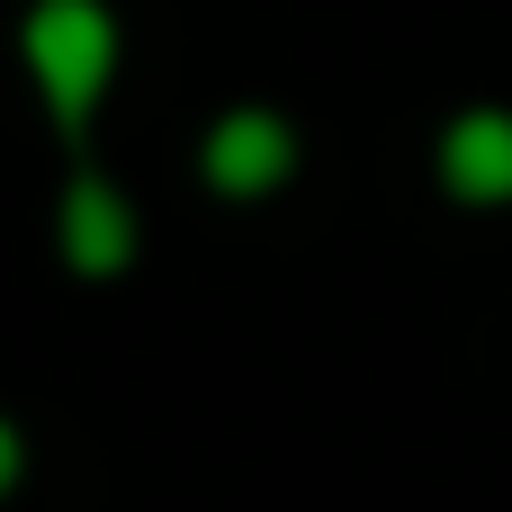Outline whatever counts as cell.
I'll use <instances>...</instances> for the list:
<instances>
[{"label": "cell", "mask_w": 512, "mask_h": 512, "mask_svg": "<svg viewBox=\"0 0 512 512\" xmlns=\"http://www.w3.org/2000/svg\"><path fill=\"white\" fill-rule=\"evenodd\" d=\"M27 72L63 126H81L117 72V18L99 0H36L27 9Z\"/></svg>", "instance_id": "1"}, {"label": "cell", "mask_w": 512, "mask_h": 512, "mask_svg": "<svg viewBox=\"0 0 512 512\" xmlns=\"http://www.w3.org/2000/svg\"><path fill=\"white\" fill-rule=\"evenodd\" d=\"M288 162H297V144H288V126H279V117H261V108H234V117L207 135V180H216L225 198L279 189V180H288Z\"/></svg>", "instance_id": "2"}, {"label": "cell", "mask_w": 512, "mask_h": 512, "mask_svg": "<svg viewBox=\"0 0 512 512\" xmlns=\"http://www.w3.org/2000/svg\"><path fill=\"white\" fill-rule=\"evenodd\" d=\"M441 180L477 207L512 198V117L504 108H468L450 135H441Z\"/></svg>", "instance_id": "3"}, {"label": "cell", "mask_w": 512, "mask_h": 512, "mask_svg": "<svg viewBox=\"0 0 512 512\" xmlns=\"http://www.w3.org/2000/svg\"><path fill=\"white\" fill-rule=\"evenodd\" d=\"M126 252H135V216L117 207V189L108 180H72L63 189V261L108 279V270H126Z\"/></svg>", "instance_id": "4"}, {"label": "cell", "mask_w": 512, "mask_h": 512, "mask_svg": "<svg viewBox=\"0 0 512 512\" xmlns=\"http://www.w3.org/2000/svg\"><path fill=\"white\" fill-rule=\"evenodd\" d=\"M9 477H18V432L0 423V486H9Z\"/></svg>", "instance_id": "5"}]
</instances>
